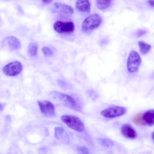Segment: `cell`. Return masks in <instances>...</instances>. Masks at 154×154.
I'll list each match as a JSON object with an SVG mask.
<instances>
[{
  "instance_id": "obj_9",
  "label": "cell",
  "mask_w": 154,
  "mask_h": 154,
  "mask_svg": "<svg viewBox=\"0 0 154 154\" xmlns=\"http://www.w3.org/2000/svg\"><path fill=\"white\" fill-rule=\"evenodd\" d=\"M51 11L54 13L70 15L73 14L74 10L70 6L59 3L53 4L51 8Z\"/></svg>"
},
{
  "instance_id": "obj_13",
  "label": "cell",
  "mask_w": 154,
  "mask_h": 154,
  "mask_svg": "<svg viewBox=\"0 0 154 154\" xmlns=\"http://www.w3.org/2000/svg\"><path fill=\"white\" fill-rule=\"evenodd\" d=\"M143 117L145 125L149 126L154 125V109L146 111L143 113Z\"/></svg>"
},
{
  "instance_id": "obj_22",
  "label": "cell",
  "mask_w": 154,
  "mask_h": 154,
  "mask_svg": "<svg viewBox=\"0 0 154 154\" xmlns=\"http://www.w3.org/2000/svg\"><path fill=\"white\" fill-rule=\"evenodd\" d=\"M147 4L150 7L154 8V0L147 1Z\"/></svg>"
},
{
  "instance_id": "obj_14",
  "label": "cell",
  "mask_w": 154,
  "mask_h": 154,
  "mask_svg": "<svg viewBox=\"0 0 154 154\" xmlns=\"http://www.w3.org/2000/svg\"><path fill=\"white\" fill-rule=\"evenodd\" d=\"M138 44L140 48V51L141 54H146L150 51L151 48V45L143 41H139Z\"/></svg>"
},
{
  "instance_id": "obj_1",
  "label": "cell",
  "mask_w": 154,
  "mask_h": 154,
  "mask_svg": "<svg viewBox=\"0 0 154 154\" xmlns=\"http://www.w3.org/2000/svg\"><path fill=\"white\" fill-rule=\"evenodd\" d=\"M51 95L55 99L60 102L69 108L79 110V107L75 100L71 96L56 91L50 93Z\"/></svg>"
},
{
  "instance_id": "obj_11",
  "label": "cell",
  "mask_w": 154,
  "mask_h": 154,
  "mask_svg": "<svg viewBox=\"0 0 154 154\" xmlns=\"http://www.w3.org/2000/svg\"><path fill=\"white\" fill-rule=\"evenodd\" d=\"M121 131L122 135L127 138L134 139L137 136L135 130L129 124H125L122 125L121 128Z\"/></svg>"
},
{
  "instance_id": "obj_3",
  "label": "cell",
  "mask_w": 154,
  "mask_h": 154,
  "mask_svg": "<svg viewBox=\"0 0 154 154\" xmlns=\"http://www.w3.org/2000/svg\"><path fill=\"white\" fill-rule=\"evenodd\" d=\"M61 120L68 127L78 132L82 131L84 129L83 122L78 117L72 115H65L61 116Z\"/></svg>"
},
{
  "instance_id": "obj_4",
  "label": "cell",
  "mask_w": 154,
  "mask_h": 154,
  "mask_svg": "<svg viewBox=\"0 0 154 154\" xmlns=\"http://www.w3.org/2000/svg\"><path fill=\"white\" fill-rule=\"evenodd\" d=\"M141 60L138 53L135 50H132L130 53L127 60V68L131 73L136 72L138 69L141 63Z\"/></svg>"
},
{
  "instance_id": "obj_15",
  "label": "cell",
  "mask_w": 154,
  "mask_h": 154,
  "mask_svg": "<svg viewBox=\"0 0 154 154\" xmlns=\"http://www.w3.org/2000/svg\"><path fill=\"white\" fill-rule=\"evenodd\" d=\"M111 0H97L96 4L97 8L101 10H105L111 4Z\"/></svg>"
},
{
  "instance_id": "obj_24",
  "label": "cell",
  "mask_w": 154,
  "mask_h": 154,
  "mask_svg": "<svg viewBox=\"0 0 154 154\" xmlns=\"http://www.w3.org/2000/svg\"><path fill=\"white\" fill-rule=\"evenodd\" d=\"M152 139L154 140V131H153L152 134Z\"/></svg>"
},
{
  "instance_id": "obj_19",
  "label": "cell",
  "mask_w": 154,
  "mask_h": 154,
  "mask_svg": "<svg viewBox=\"0 0 154 154\" xmlns=\"http://www.w3.org/2000/svg\"><path fill=\"white\" fill-rule=\"evenodd\" d=\"M147 30L144 29H140L136 31L134 33L135 37H139L145 34L147 32Z\"/></svg>"
},
{
  "instance_id": "obj_17",
  "label": "cell",
  "mask_w": 154,
  "mask_h": 154,
  "mask_svg": "<svg viewBox=\"0 0 154 154\" xmlns=\"http://www.w3.org/2000/svg\"><path fill=\"white\" fill-rule=\"evenodd\" d=\"M132 121L135 125H145L143 119V114L141 113H138L135 115L133 118Z\"/></svg>"
},
{
  "instance_id": "obj_12",
  "label": "cell",
  "mask_w": 154,
  "mask_h": 154,
  "mask_svg": "<svg viewBox=\"0 0 154 154\" xmlns=\"http://www.w3.org/2000/svg\"><path fill=\"white\" fill-rule=\"evenodd\" d=\"M75 8L79 11L84 13H89L91 11V4L88 0H77Z\"/></svg>"
},
{
  "instance_id": "obj_7",
  "label": "cell",
  "mask_w": 154,
  "mask_h": 154,
  "mask_svg": "<svg viewBox=\"0 0 154 154\" xmlns=\"http://www.w3.org/2000/svg\"><path fill=\"white\" fill-rule=\"evenodd\" d=\"M22 69V65L18 61H14L5 65L3 68L4 73L6 75L13 76L18 75Z\"/></svg>"
},
{
  "instance_id": "obj_6",
  "label": "cell",
  "mask_w": 154,
  "mask_h": 154,
  "mask_svg": "<svg viewBox=\"0 0 154 154\" xmlns=\"http://www.w3.org/2000/svg\"><path fill=\"white\" fill-rule=\"evenodd\" d=\"M54 29L57 32L64 34L72 33L75 29V25L72 22L57 21L53 25Z\"/></svg>"
},
{
  "instance_id": "obj_23",
  "label": "cell",
  "mask_w": 154,
  "mask_h": 154,
  "mask_svg": "<svg viewBox=\"0 0 154 154\" xmlns=\"http://www.w3.org/2000/svg\"><path fill=\"white\" fill-rule=\"evenodd\" d=\"M52 2V0H42V2L45 4H49Z\"/></svg>"
},
{
  "instance_id": "obj_20",
  "label": "cell",
  "mask_w": 154,
  "mask_h": 154,
  "mask_svg": "<svg viewBox=\"0 0 154 154\" xmlns=\"http://www.w3.org/2000/svg\"><path fill=\"white\" fill-rule=\"evenodd\" d=\"M42 51L44 55L46 57H50L52 54L51 51L49 48L47 47H42Z\"/></svg>"
},
{
  "instance_id": "obj_10",
  "label": "cell",
  "mask_w": 154,
  "mask_h": 154,
  "mask_svg": "<svg viewBox=\"0 0 154 154\" xmlns=\"http://www.w3.org/2000/svg\"><path fill=\"white\" fill-rule=\"evenodd\" d=\"M38 103L40 109L44 115L52 116L55 114V108L53 104L48 100L38 101Z\"/></svg>"
},
{
  "instance_id": "obj_21",
  "label": "cell",
  "mask_w": 154,
  "mask_h": 154,
  "mask_svg": "<svg viewBox=\"0 0 154 154\" xmlns=\"http://www.w3.org/2000/svg\"><path fill=\"white\" fill-rule=\"evenodd\" d=\"M78 152L80 154H89L88 149L84 146H79L77 148Z\"/></svg>"
},
{
  "instance_id": "obj_8",
  "label": "cell",
  "mask_w": 154,
  "mask_h": 154,
  "mask_svg": "<svg viewBox=\"0 0 154 154\" xmlns=\"http://www.w3.org/2000/svg\"><path fill=\"white\" fill-rule=\"evenodd\" d=\"M2 45L3 47L10 51L17 50L21 47L19 40L13 36H8L4 38L2 41Z\"/></svg>"
},
{
  "instance_id": "obj_18",
  "label": "cell",
  "mask_w": 154,
  "mask_h": 154,
  "mask_svg": "<svg viewBox=\"0 0 154 154\" xmlns=\"http://www.w3.org/2000/svg\"><path fill=\"white\" fill-rule=\"evenodd\" d=\"M98 141L100 143L104 146L108 147L113 145L112 141L110 140L107 138L99 139Z\"/></svg>"
},
{
  "instance_id": "obj_2",
  "label": "cell",
  "mask_w": 154,
  "mask_h": 154,
  "mask_svg": "<svg viewBox=\"0 0 154 154\" xmlns=\"http://www.w3.org/2000/svg\"><path fill=\"white\" fill-rule=\"evenodd\" d=\"M102 21V17L99 14H92L86 17L82 22V30L85 32L91 31L98 27Z\"/></svg>"
},
{
  "instance_id": "obj_5",
  "label": "cell",
  "mask_w": 154,
  "mask_h": 154,
  "mask_svg": "<svg viewBox=\"0 0 154 154\" xmlns=\"http://www.w3.org/2000/svg\"><path fill=\"white\" fill-rule=\"evenodd\" d=\"M126 112V109L120 106H114L106 108L100 112L101 116L107 118H113L123 115Z\"/></svg>"
},
{
  "instance_id": "obj_16",
  "label": "cell",
  "mask_w": 154,
  "mask_h": 154,
  "mask_svg": "<svg viewBox=\"0 0 154 154\" xmlns=\"http://www.w3.org/2000/svg\"><path fill=\"white\" fill-rule=\"evenodd\" d=\"M38 49V45L36 43H30L28 48L27 53L30 56H35L37 54Z\"/></svg>"
}]
</instances>
